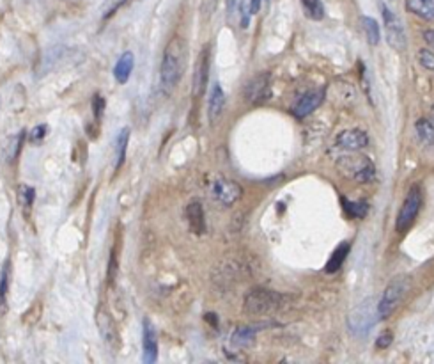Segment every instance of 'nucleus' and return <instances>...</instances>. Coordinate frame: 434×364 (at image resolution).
Segmentation results:
<instances>
[{
	"label": "nucleus",
	"instance_id": "nucleus-1",
	"mask_svg": "<svg viewBox=\"0 0 434 364\" xmlns=\"http://www.w3.org/2000/svg\"><path fill=\"white\" fill-rule=\"evenodd\" d=\"M186 66V43L183 38L176 36L169 41L165 52H163L162 68H160V80L162 89L165 93L172 91L181 80Z\"/></svg>",
	"mask_w": 434,
	"mask_h": 364
},
{
	"label": "nucleus",
	"instance_id": "nucleus-2",
	"mask_svg": "<svg viewBox=\"0 0 434 364\" xmlns=\"http://www.w3.org/2000/svg\"><path fill=\"white\" fill-rule=\"evenodd\" d=\"M337 167L346 178H351L355 182H372L374 175V163L369 156L360 155V153H349V155L339 156Z\"/></svg>",
	"mask_w": 434,
	"mask_h": 364
},
{
	"label": "nucleus",
	"instance_id": "nucleus-3",
	"mask_svg": "<svg viewBox=\"0 0 434 364\" xmlns=\"http://www.w3.org/2000/svg\"><path fill=\"white\" fill-rule=\"evenodd\" d=\"M410 292V279L408 277H396L386 290L383 292L382 300L376 306L378 309V318L386 320L397 311V307L400 306V302L404 300V297L408 295Z\"/></svg>",
	"mask_w": 434,
	"mask_h": 364
},
{
	"label": "nucleus",
	"instance_id": "nucleus-4",
	"mask_svg": "<svg viewBox=\"0 0 434 364\" xmlns=\"http://www.w3.org/2000/svg\"><path fill=\"white\" fill-rule=\"evenodd\" d=\"M282 304V295L272 290L253 288L245 297V311L248 315H268V313L276 311Z\"/></svg>",
	"mask_w": 434,
	"mask_h": 364
},
{
	"label": "nucleus",
	"instance_id": "nucleus-5",
	"mask_svg": "<svg viewBox=\"0 0 434 364\" xmlns=\"http://www.w3.org/2000/svg\"><path fill=\"white\" fill-rule=\"evenodd\" d=\"M420 208H422V189H420V185H412L410 187L408 194H406V199H404L402 206H400L399 215H397L396 222L397 231L399 233L408 231V229L413 226V222H415Z\"/></svg>",
	"mask_w": 434,
	"mask_h": 364
},
{
	"label": "nucleus",
	"instance_id": "nucleus-6",
	"mask_svg": "<svg viewBox=\"0 0 434 364\" xmlns=\"http://www.w3.org/2000/svg\"><path fill=\"white\" fill-rule=\"evenodd\" d=\"M376 318H378V309L374 306V300L369 299L353 309V313L349 315V329L356 336H362V334L365 336L370 327L374 325Z\"/></svg>",
	"mask_w": 434,
	"mask_h": 364
},
{
	"label": "nucleus",
	"instance_id": "nucleus-7",
	"mask_svg": "<svg viewBox=\"0 0 434 364\" xmlns=\"http://www.w3.org/2000/svg\"><path fill=\"white\" fill-rule=\"evenodd\" d=\"M382 13H383V22H385L386 29V38H388V45L392 46L397 52H404L406 50V32H404V27L400 23L399 16L392 11V9L386 8L385 4H382Z\"/></svg>",
	"mask_w": 434,
	"mask_h": 364
},
{
	"label": "nucleus",
	"instance_id": "nucleus-8",
	"mask_svg": "<svg viewBox=\"0 0 434 364\" xmlns=\"http://www.w3.org/2000/svg\"><path fill=\"white\" fill-rule=\"evenodd\" d=\"M211 196L216 203H220L222 206H232L234 203H238L243 196V189L239 183L232 182L229 178H216L211 183Z\"/></svg>",
	"mask_w": 434,
	"mask_h": 364
},
{
	"label": "nucleus",
	"instance_id": "nucleus-9",
	"mask_svg": "<svg viewBox=\"0 0 434 364\" xmlns=\"http://www.w3.org/2000/svg\"><path fill=\"white\" fill-rule=\"evenodd\" d=\"M270 93H272L270 73H259L253 79H250L245 86V100L252 105H259L265 100H268Z\"/></svg>",
	"mask_w": 434,
	"mask_h": 364
},
{
	"label": "nucleus",
	"instance_id": "nucleus-10",
	"mask_svg": "<svg viewBox=\"0 0 434 364\" xmlns=\"http://www.w3.org/2000/svg\"><path fill=\"white\" fill-rule=\"evenodd\" d=\"M208 76H209V48L206 46V48L200 52L199 59H197L195 72H193L192 91L197 98L204 95L206 86H208Z\"/></svg>",
	"mask_w": 434,
	"mask_h": 364
},
{
	"label": "nucleus",
	"instance_id": "nucleus-11",
	"mask_svg": "<svg viewBox=\"0 0 434 364\" xmlns=\"http://www.w3.org/2000/svg\"><path fill=\"white\" fill-rule=\"evenodd\" d=\"M323 100H325V89H316V91H309L302 96V98L296 102V105L293 107V114L298 119L307 118L321 105Z\"/></svg>",
	"mask_w": 434,
	"mask_h": 364
},
{
	"label": "nucleus",
	"instance_id": "nucleus-12",
	"mask_svg": "<svg viewBox=\"0 0 434 364\" xmlns=\"http://www.w3.org/2000/svg\"><path fill=\"white\" fill-rule=\"evenodd\" d=\"M335 144L339 146V148L347 149V151H356V149H363L369 144V137H367V133L363 132V130L351 128L339 133Z\"/></svg>",
	"mask_w": 434,
	"mask_h": 364
},
{
	"label": "nucleus",
	"instance_id": "nucleus-13",
	"mask_svg": "<svg viewBox=\"0 0 434 364\" xmlns=\"http://www.w3.org/2000/svg\"><path fill=\"white\" fill-rule=\"evenodd\" d=\"M144 363L153 364L158 357V342H156V332L153 323L148 318L144 320Z\"/></svg>",
	"mask_w": 434,
	"mask_h": 364
},
{
	"label": "nucleus",
	"instance_id": "nucleus-14",
	"mask_svg": "<svg viewBox=\"0 0 434 364\" xmlns=\"http://www.w3.org/2000/svg\"><path fill=\"white\" fill-rule=\"evenodd\" d=\"M223 107H225V95H223V89L220 83H215L209 93V102H208V116L209 121L216 123L218 118L222 116Z\"/></svg>",
	"mask_w": 434,
	"mask_h": 364
},
{
	"label": "nucleus",
	"instance_id": "nucleus-15",
	"mask_svg": "<svg viewBox=\"0 0 434 364\" xmlns=\"http://www.w3.org/2000/svg\"><path fill=\"white\" fill-rule=\"evenodd\" d=\"M186 219H188L190 229H192L195 235H204L206 231V219H204V210L199 201L190 203L188 208H186Z\"/></svg>",
	"mask_w": 434,
	"mask_h": 364
},
{
	"label": "nucleus",
	"instance_id": "nucleus-16",
	"mask_svg": "<svg viewBox=\"0 0 434 364\" xmlns=\"http://www.w3.org/2000/svg\"><path fill=\"white\" fill-rule=\"evenodd\" d=\"M98 329L106 345H108L110 349H115V346H118V329H115L113 320L110 318V315L106 311L98 313Z\"/></svg>",
	"mask_w": 434,
	"mask_h": 364
},
{
	"label": "nucleus",
	"instance_id": "nucleus-17",
	"mask_svg": "<svg viewBox=\"0 0 434 364\" xmlns=\"http://www.w3.org/2000/svg\"><path fill=\"white\" fill-rule=\"evenodd\" d=\"M404 6L412 15L433 22L434 20V0H404Z\"/></svg>",
	"mask_w": 434,
	"mask_h": 364
},
{
	"label": "nucleus",
	"instance_id": "nucleus-18",
	"mask_svg": "<svg viewBox=\"0 0 434 364\" xmlns=\"http://www.w3.org/2000/svg\"><path fill=\"white\" fill-rule=\"evenodd\" d=\"M133 65H135V58H133L132 52H125L121 58H119L118 65L113 68V76H115V80H118L119 83L128 82L130 75H132L133 72Z\"/></svg>",
	"mask_w": 434,
	"mask_h": 364
},
{
	"label": "nucleus",
	"instance_id": "nucleus-19",
	"mask_svg": "<svg viewBox=\"0 0 434 364\" xmlns=\"http://www.w3.org/2000/svg\"><path fill=\"white\" fill-rule=\"evenodd\" d=\"M347 252H349V243H340L339 247L335 249V252L332 255V258L328 259V265H326V272H335V270H339L340 267H342V263L346 262L347 258Z\"/></svg>",
	"mask_w": 434,
	"mask_h": 364
},
{
	"label": "nucleus",
	"instance_id": "nucleus-20",
	"mask_svg": "<svg viewBox=\"0 0 434 364\" xmlns=\"http://www.w3.org/2000/svg\"><path fill=\"white\" fill-rule=\"evenodd\" d=\"M362 27H363V31H365L367 39H369L370 45H378L379 39H382V36H379L378 22H376L374 18H370V16H363Z\"/></svg>",
	"mask_w": 434,
	"mask_h": 364
},
{
	"label": "nucleus",
	"instance_id": "nucleus-21",
	"mask_svg": "<svg viewBox=\"0 0 434 364\" xmlns=\"http://www.w3.org/2000/svg\"><path fill=\"white\" fill-rule=\"evenodd\" d=\"M416 133H419L420 141L426 142V144H434V125L429 119H419L415 125Z\"/></svg>",
	"mask_w": 434,
	"mask_h": 364
},
{
	"label": "nucleus",
	"instance_id": "nucleus-22",
	"mask_svg": "<svg viewBox=\"0 0 434 364\" xmlns=\"http://www.w3.org/2000/svg\"><path fill=\"white\" fill-rule=\"evenodd\" d=\"M22 142H23V133H18V135H13L11 139H9V141L6 142L4 151H2V155H4L6 162H13V160H15L16 156H18L20 148H22Z\"/></svg>",
	"mask_w": 434,
	"mask_h": 364
},
{
	"label": "nucleus",
	"instance_id": "nucleus-23",
	"mask_svg": "<svg viewBox=\"0 0 434 364\" xmlns=\"http://www.w3.org/2000/svg\"><path fill=\"white\" fill-rule=\"evenodd\" d=\"M257 332V327H239L232 334V345H248Z\"/></svg>",
	"mask_w": 434,
	"mask_h": 364
},
{
	"label": "nucleus",
	"instance_id": "nucleus-24",
	"mask_svg": "<svg viewBox=\"0 0 434 364\" xmlns=\"http://www.w3.org/2000/svg\"><path fill=\"white\" fill-rule=\"evenodd\" d=\"M305 15L312 20H321L325 16V8L321 0H302Z\"/></svg>",
	"mask_w": 434,
	"mask_h": 364
},
{
	"label": "nucleus",
	"instance_id": "nucleus-25",
	"mask_svg": "<svg viewBox=\"0 0 434 364\" xmlns=\"http://www.w3.org/2000/svg\"><path fill=\"white\" fill-rule=\"evenodd\" d=\"M130 141V128H122L121 133L115 139V149H118V167L122 166L126 156V148H128Z\"/></svg>",
	"mask_w": 434,
	"mask_h": 364
},
{
	"label": "nucleus",
	"instance_id": "nucleus-26",
	"mask_svg": "<svg viewBox=\"0 0 434 364\" xmlns=\"http://www.w3.org/2000/svg\"><path fill=\"white\" fill-rule=\"evenodd\" d=\"M8 269L0 276V316H4L8 313Z\"/></svg>",
	"mask_w": 434,
	"mask_h": 364
},
{
	"label": "nucleus",
	"instance_id": "nucleus-27",
	"mask_svg": "<svg viewBox=\"0 0 434 364\" xmlns=\"http://www.w3.org/2000/svg\"><path fill=\"white\" fill-rule=\"evenodd\" d=\"M36 198V190L29 185H20L18 187V199L22 203V206L25 210L32 208V203H34Z\"/></svg>",
	"mask_w": 434,
	"mask_h": 364
},
{
	"label": "nucleus",
	"instance_id": "nucleus-28",
	"mask_svg": "<svg viewBox=\"0 0 434 364\" xmlns=\"http://www.w3.org/2000/svg\"><path fill=\"white\" fill-rule=\"evenodd\" d=\"M419 62L424 69L434 73V52L429 48H422L419 52Z\"/></svg>",
	"mask_w": 434,
	"mask_h": 364
},
{
	"label": "nucleus",
	"instance_id": "nucleus-29",
	"mask_svg": "<svg viewBox=\"0 0 434 364\" xmlns=\"http://www.w3.org/2000/svg\"><path fill=\"white\" fill-rule=\"evenodd\" d=\"M346 212L349 213L351 217H356V219H362V217H365L367 213V205L365 203H346Z\"/></svg>",
	"mask_w": 434,
	"mask_h": 364
},
{
	"label": "nucleus",
	"instance_id": "nucleus-30",
	"mask_svg": "<svg viewBox=\"0 0 434 364\" xmlns=\"http://www.w3.org/2000/svg\"><path fill=\"white\" fill-rule=\"evenodd\" d=\"M46 132H48V126H46V125H38V126H34V128L31 130V133H29V139H31V142L38 144V142H41L43 139H45Z\"/></svg>",
	"mask_w": 434,
	"mask_h": 364
},
{
	"label": "nucleus",
	"instance_id": "nucleus-31",
	"mask_svg": "<svg viewBox=\"0 0 434 364\" xmlns=\"http://www.w3.org/2000/svg\"><path fill=\"white\" fill-rule=\"evenodd\" d=\"M239 11H241V25L248 27L250 18L253 16L252 13V6H250V0H241V6H239Z\"/></svg>",
	"mask_w": 434,
	"mask_h": 364
},
{
	"label": "nucleus",
	"instance_id": "nucleus-32",
	"mask_svg": "<svg viewBox=\"0 0 434 364\" xmlns=\"http://www.w3.org/2000/svg\"><path fill=\"white\" fill-rule=\"evenodd\" d=\"M103 107H105V102H103V98L99 95H96L94 98H92V109H94V118L99 119L103 114Z\"/></svg>",
	"mask_w": 434,
	"mask_h": 364
},
{
	"label": "nucleus",
	"instance_id": "nucleus-33",
	"mask_svg": "<svg viewBox=\"0 0 434 364\" xmlns=\"http://www.w3.org/2000/svg\"><path fill=\"white\" fill-rule=\"evenodd\" d=\"M392 339H393V334L390 332V330H385V332H383L378 338V342H376V346H378V349H386V346L392 343Z\"/></svg>",
	"mask_w": 434,
	"mask_h": 364
},
{
	"label": "nucleus",
	"instance_id": "nucleus-34",
	"mask_svg": "<svg viewBox=\"0 0 434 364\" xmlns=\"http://www.w3.org/2000/svg\"><path fill=\"white\" fill-rule=\"evenodd\" d=\"M115 276H118V259L113 258V255H112V258H110V267H108V281L113 283V277Z\"/></svg>",
	"mask_w": 434,
	"mask_h": 364
},
{
	"label": "nucleus",
	"instance_id": "nucleus-35",
	"mask_svg": "<svg viewBox=\"0 0 434 364\" xmlns=\"http://www.w3.org/2000/svg\"><path fill=\"white\" fill-rule=\"evenodd\" d=\"M424 39H426L427 45L434 50V31H426L424 32Z\"/></svg>",
	"mask_w": 434,
	"mask_h": 364
},
{
	"label": "nucleus",
	"instance_id": "nucleus-36",
	"mask_svg": "<svg viewBox=\"0 0 434 364\" xmlns=\"http://www.w3.org/2000/svg\"><path fill=\"white\" fill-rule=\"evenodd\" d=\"M250 6H252V13L255 15L260 9V0H250Z\"/></svg>",
	"mask_w": 434,
	"mask_h": 364
},
{
	"label": "nucleus",
	"instance_id": "nucleus-37",
	"mask_svg": "<svg viewBox=\"0 0 434 364\" xmlns=\"http://www.w3.org/2000/svg\"><path fill=\"white\" fill-rule=\"evenodd\" d=\"M430 114H433V118H434V105H433V109H430Z\"/></svg>",
	"mask_w": 434,
	"mask_h": 364
}]
</instances>
